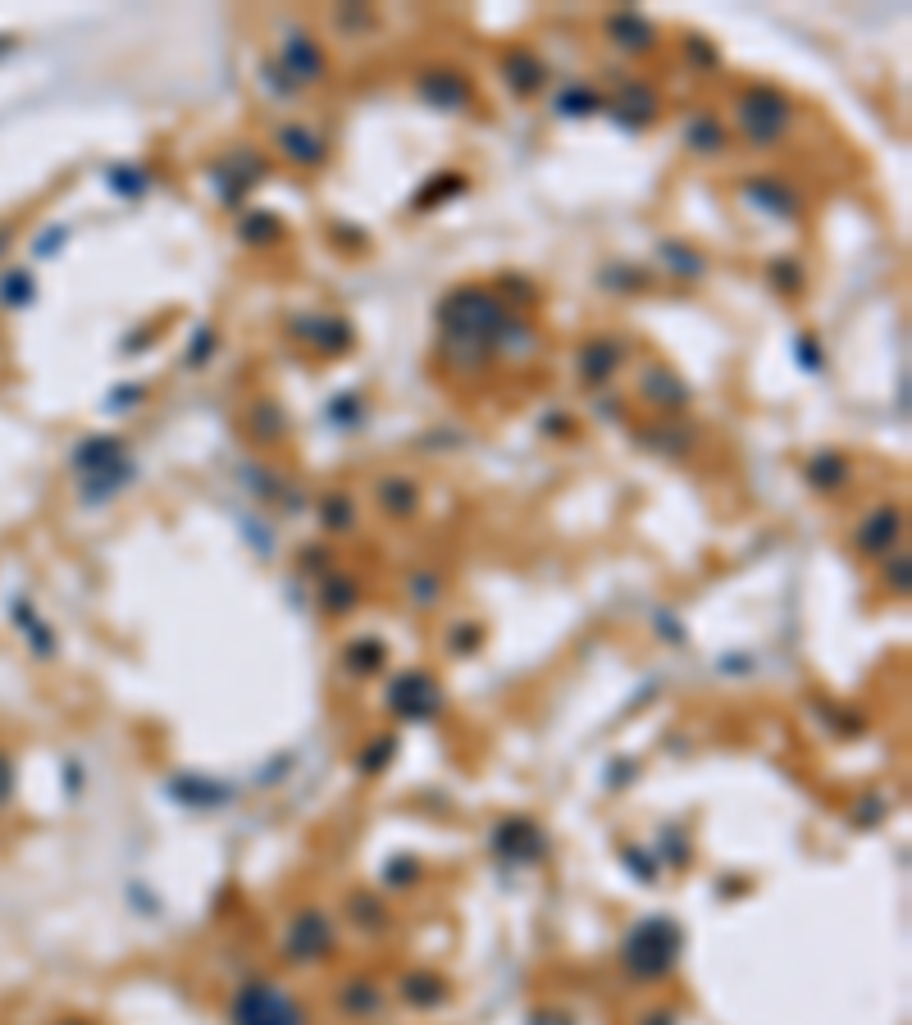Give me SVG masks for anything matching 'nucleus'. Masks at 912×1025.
<instances>
[{"instance_id": "obj_5", "label": "nucleus", "mask_w": 912, "mask_h": 1025, "mask_svg": "<svg viewBox=\"0 0 912 1025\" xmlns=\"http://www.w3.org/2000/svg\"><path fill=\"white\" fill-rule=\"evenodd\" d=\"M274 146H279V155L292 164H324V155H329L324 137L311 133L306 123H283V128H274Z\"/></svg>"}, {"instance_id": "obj_6", "label": "nucleus", "mask_w": 912, "mask_h": 1025, "mask_svg": "<svg viewBox=\"0 0 912 1025\" xmlns=\"http://www.w3.org/2000/svg\"><path fill=\"white\" fill-rule=\"evenodd\" d=\"M283 64L292 69V82H315L324 73V55H320V46H315L311 37H292L288 46H283Z\"/></svg>"}, {"instance_id": "obj_3", "label": "nucleus", "mask_w": 912, "mask_h": 1025, "mask_svg": "<svg viewBox=\"0 0 912 1025\" xmlns=\"http://www.w3.org/2000/svg\"><path fill=\"white\" fill-rule=\"evenodd\" d=\"M233 1025H301V1012L279 984H247L233 1003Z\"/></svg>"}, {"instance_id": "obj_7", "label": "nucleus", "mask_w": 912, "mask_h": 1025, "mask_svg": "<svg viewBox=\"0 0 912 1025\" xmlns=\"http://www.w3.org/2000/svg\"><path fill=\"white\" fill-rule=\"evenodd\" d=\"M744 201H753V205H767L771 215H780V219H794L798 215V196L789 192L785 183H771V178H753V183H744Z\"/></svg>"}, {"instance_id": "obj_12", "label": "nucleus", "mask_w": 912, "mask_h": 1025, "mask_svg": "<svg viewBox=\"0 0 912 1025\" xmlns=\"http://www.w3.org/2000/svg\"><path fill=\"white\" fill-rule=\"evenodd\" d=\"M662 256H666V265L680 269V274H689V278L703 274V256H694V251H684V246H662Z\"/></svg>"}, {"instance_id": "obj_8", "label": "nucleus", "mask_w": 912, "mask_h": 1025, "mask_svg": "<svg viewBox=\"0 0 912 1025\" xmlns=\"http://www.w3.org/2000/svg\"><path fill=\"white\" fill-rule=\"evenodd\" d=\"M616 360H621V342H612V338H598V342H589V347L580 351V369H584V379H589V383H598V379H612Z\"/></svg>"}, {"instance_id": "obj_10", "label": "nucleus", "mask_w": 912, "mask_h": 1025, "mask_svg": "<svg viewBox=\"0 0 912 1025\" xmlns=\"http://www.w3.org/2000/svg\"><path fill=\"white\" fill-rule=\"evenodd\" d=\"M507 73H511V87H516V92H539V87H543V69L529 60L525 51L507 55Z\"/></svg>"}, {"instance_id": "obj_13", "label": "nucleus", "mask_w": 912, "mask_h": 1025, "mask_svg": "<svg viewBox=\"0 0 912 1025\" xmlns=\"http://www.w3.org/2000/svg\"><path fill=\"white\" fill-rule=\"evenodd\" d=\"M612 32H621V37H630V41H625L630 51H639V46H648V37H653V32H648V23L630 19V14H625V19H612Z\"/></svg>"}, {"instance_id": "obj_9", "label": "nucleus", "mask_w": 912, "mask_h": 1025, "mask_svg": "<svg viewBox=\"0 0 912 1025\" xmlns=\"http://www.w3.org/2000/svg\"><path fill=\"white\" fill-rule=\"evenodd\" d=\"M894 533H899V511H894V506H881V511L867 520V529L858 533V543L871 547V556H876V552H885V547L894 543Z\"/></svg>"}, {"instance_id": "obj_4", "label": "nucleus", "mask_w": 912, "mask_h": 1025, "mask_svg": "<svg viewBox=\"0 0 912 1025\" xmlns=\"http://www.w3.org/2000/svg\"><path fill=\"white\" fill-rule=\"evenodd\" d=\"M415 92L425 96L429 105H438V110H466V105H470V82H466V73H452V69L425 73V78L415 82Z\"/></svg>"}, {"instance_id": "obj_11", "label": "nucleus", "mask_w": 912, "mask_h": 1025, "mask_svg": "<svg viewBox=\"0 0 912 1025\" xmlns=\"http://www.w3.org/2000/svg\"><path fill=\"white\" fill-rule=\"evenodd\" d=\"M689 146H694L698 155H712L716 146H721V128H716L712 119H703V114H698V119L689 123Z\"/></svg>"}, {"instance_id": "obj_2", "label": "nucleus", "mask_w": 912, "mask_h": 1025, "mask_svg": "<svg viewBox=\"0 0 912 1025\" xmlns=\"http://www.w3.org/2000/svg\"><path fill=\"white\" fill-rule=\"evenodd\" d=\"M735 110H739L735 119H739V128H744V137L757 146H771L776 137H785V128H789V101L776 87H748Z\"/></svg>"}, {"instance_id": "obj_1", "label": "nucleus", "mask_w": 912, "mask_h": 1025, "mask_svg": "<svg viewBox=\"0 0 912 1025\" xmlns=\"http://www.w3.org/2000/svg\"><path fill=\"white\" fill-rule=\"evenodd\" d=\"M443 324L456 342H475L479 351H488L502 342V328L511 319L502 310V301L488 297V292H452L443 306Z\"/></svg>"}]
</instances>
